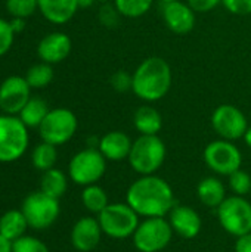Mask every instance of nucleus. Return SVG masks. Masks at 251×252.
I'll return each instance as SVG.
<instances>
[{
    "label": "nucleus",
    "instance_id": "nucleus-38",
    "mask_svg": "<svg viewBox=\"0 0 251 252\" xmlns=\"http://www.w3.org/2000/svg\"><path fill=\"white\" fill-rule=\"evenodd\" d=\"M10 25H12V30L15 31V34L16 32H21L25 28V19H22V18H13L10 21Z\"/></svg>",
    "mask_w": 251,
    "mask_h": 252
},
{
    "label": "nucleus",
    "instance_id": "nucleus-25",
    "mask_svg": "<svg viewBox=\"0 0 251 252\" xmlns=\"http://www.w3.org/2000/svg\"><path fill=\"white\" fill-rule=\"evenodd\" d=\"M81 202L89 213L96 216H99L109 205L108 193L98 185L84 186L81 192Z\"/></svg>",
    "mask_w": 251,
    "mask_h": 252
},
{
    "label": "nucleus",
    "instance_id": "nucleus-26",
    "mask_svg": "<svg viewBox=\"0 0 251 252\" xmlns=\"http://www.w3.org/2000/svg\"><path fill=\"white\" fill-rule=\"evenodd\" d=\"M58 161V151L55 145H50L47 142L38 143L31 154V162L36 170L38 171H47L50 168H55V164Z\"/></svg>",
    "mask_w": 251,
    "mask_h": 252
},
{
    "label": "nucleus",
    "instance_id": "nucleus-3",
    "mask_svg": "<svg viewBox=\"0 0 251 252\" xmlns=\"http://www.w3.org/2000/svg\"><path fill=\"white\" fill-rule=\"evenodd\" d=\"M167 148L164 142L154 136H143L141 134L132 145L129 154V164L130 167L141 176H151L155 174L166 161Z\"/></svg>",
    "mask_w": 251,
    "mask_h": 252
},
{
    "label": "nucleus",
    "instance_id": "nucleus-40",
    "mask_svg": "<svg viewBox=\"0 0 251 252\" xmlns=\"http://www.w3.org/2000/svg\"><path fill=\"white\" fill-rule=\"evenodd\" d=\"M95 1H98V0H78V6L83 9H87V7H92L95 4Z\"/></svg>",
    "mask_w": 251,
    "mask_h": 252
},
{
    "label": "nucleus",
    "instance_id": "nucleus-14",
    "mask_svg": "<svg viewBox=\"0 0 251 252\" xmlns=\"http://www.w3.org/2000/svg\"><path fill=\"white\" fill-rule=\"evenodd\" d=\"M161 15L166 27L178 35H185L191 32L197 22L194 9L182 0L163 3Z\"/></svg>",
    "mask_w": 251,
    "mask_h": 252
},
{
    "label": "nucleus",
    "instance_id": "nucleus-39",
    "mask_svg": "<svg viewBox=\"0 0 251 252\" xmlns=\"http://www.w3.org/2000/svg\"><path fill=\"white\" fill-rule=\"evenodd\" d=\"M0 252H12V242L0 235Z\"/></svg>",
    "mask_w": 251,
    "mask_h": 252
},
{
    "label": "nucleus",
    "instance_id": "nucleus-19",
    "mask_svg": "<svg viewBox=\"0 0 251 252\" xmlns=\"http://www.w3.org/2000/svg\"><path fill=\"white\" fill-rule=\"evenodd\" d=\"M38 10L52 24H67L78 10V0H37Z\"/></svg>",
    "mask_w": 251,
    "mask_h": 252
},
{
    "label": "nucleus",
    "instance_id": "nucleus-24",
    "mask_svg": "<svg viewBox=\"0 0 251 252\" xmlns=\"http://www.w3.org/2000/svg\"><path fill=\"white\" fill-rule=\"evenodd\" d=\"M50 109L47 108V103L40 99V97H31L27 105L22 108V111L18 114V117L21 118V121L30 128H38L40 124L43 123V120L46 118L47 112Z\"/></svg>",
    "mask_w": 251,
    "mask_h": 252
},
{
    "label": "nucleus",
    "instance_id": "nucleus-23",
    "mask_svg": "<svg viewBox=\"0 0 251 252\" xmlns=\"http://www.w3.org/2000/svg\"><path fill=\"white\" fill-rule=\"evenodd\" d=\"M68 189L67 174L58 168H50L43 173L40 179V190L52 198H62Z\"/></svg>",
    "mask_w": 251,
    "mask_h": 252
},
{
    "label": "nucleus",
    "instance_id": "nucleus-6",
    "mask_svg": "<svg viewBox=\"0 0 251 252\" xmlns=\"http://www.w3.org/2000/svg\"><path fill=\"white\" fill-rule=\"evenodd\" d=\"M21 211L24 213L30 229L46 230L53 226L59 217V199L52 198L41 190H36L25 196Z\"/></svg>",
    "mask_w": 251,
    "mask_h": 252
},
{
    "label": "nucleus",
    "instance_id": "nucleus-32",
    "mask_svg": "<svg viewBox=\"0 0 251 252\" xmlns=\"http://www.w3.org/2000/svg\"><path fill=\"white\" fill-rule=\"evenodd\" d=\"M98 18H99V22L107 27V28H115L118 27L120 24V18H121V13L118 12V9L115 7V4L112 3H102L101 9H99V13H98Z\"/></svg>",
    "mask_w": 251,
    "mask_h": 252
},
{
    "label": "nucleus",
    "instance_id": "nucleus-5",
    "mask_svg": "<svg viewBox=\"0 0 251 252\" xmlns=\"http://www.w3.org/2000/svg\"><path fill=\"white\" fill-rule=\"evenodd\" d=\"M98 221L104 235L112 239L132 238L139 226V214L127 202L109 204L99 216Z\"/></svg>",
    "mask_w": 251,
    "mask_h": 252
},
{
    "label": "nucleus",
    "instance_id": "nucleus-7",
    "mask_svg": "<svg viewBox=\"0 0 251 252\" xmlns=\"http://www.w3.org/2000/svg\"><path fill=\"white\" fill-rule=\"evenodd\" d=\"M107 171V159L99 149L86 148L77 152L68 164V176L78 186L96 185Z\"/></svg>",
    "mask_w": 251,
    "mask_h": 252
},
{
    "label": "nucleus",
    "instance_id": "nucleus-22",
    "mask_svg": "<svg viewBox=\"0 0 251 252\" xmlns=\"http://www.w3.org/2000/svg\"><path fill=\"white\" fill-rule=\"evenodd\" d=\"M27 229H30V226L21 210H9L0 216V235L7 241L13 242L22 238Z\"/></svg>",
    "mask_w": 251,
    "mask_h": 252
},
{
    "label": "nucleus",
    "instance_id": "nucleus-27",
    "mask_svg": "<svg viewBox=\"0 0 251 252\" xmlns=\"http://www.w3.org/2000/svg\"><path fill=\"white\" fill-rule=\"evenodd\" d=\"M55 77L53 68L50 63L40 62L28 68L25 74V80L30 84L31 89H44L47 87Z\"/></svg>",
    "mask_w": 251,
    "mask_h": 252
},
{
    "label": "nucleus",
    "instance_id": "nucleus-13",
    "mask_svg": "<svg viewBox=\"0 0 251 252\" xmlns=\"http://www.w3.org/2000/svg\"><path fill=\"white\" fill-rule=\"evenodd\" d=\"M31 87L25 77L12 75L0 84V109L7 115H18L31 99Z\"/></svg>",
    "mask_w": 251,
    "mask_h": 252
},
{
    "label": "nucleus",
    "instance_id": "nucleus-15",
    "mask_svg": "<svg viewBox=\"0 0 251 252\" xmlns=\"http://www.w3.org/2000/svg\"><path fill=\"white\" fill-rule=\"evenodd\" d=\"M167 217L173 233H176L182 239H194L200 235L203 229V220L200 214L188 205L176 204Z\"/></svg>",
    "mask_w": 251,
    "mask_h": 252
},
{
    "label": "nucleus",
    "instance_id": "nucleus-36",
    "mask_svg": "<svg viewBox=\"0 0 251 252\" xmlns=\"http://www.w3.org/2000/svg\"><path fill=\"white\" fill-rule=\"evenodd\" d=\"M186 3L194 9L195 13H206L217 7L222 3V0H186Z\"/></svg>",
    "mask_w": 251,
    "mask_h": 252
},
{
    "label": "nucleus",
    "instance_id": "nucleus-43",
    "mask_svg": "<svg viewBox=\"0 0 251 252\" xmlns=\"http://www.w3.org/2000/svg\"><path fill=\"white\" fill-rule=\"evenodd\" d=\"M98 1H101V3H107L108 0H98Z\"/></svg>",
    "mask_w": 251,
    "mask_h": 252
},
{
    "label": "nucleus",
    "instance_id": "nucleus-33",
    "mask_svg": "<svg viewBox=\"0 0 251 252\" xmlns=\"http://www.w3.org/2000/svg\"><path fill=\"white\" fill-rule=\"evenodd\" d=\"M132 83H133V77L126 69L115 71L111 75V78H109V84L114 89V92H117V93H127V92H130L132 90Z\"/></svg>",
    "mask_w": 251,
    "mask_h": 252
},
{
    "label": "nucleus",
    "instance_id": "nucleus-30",
    "mask_svg": "<svg viewBox=\"0 0 251 252\" xmlns=\"http://www.w3.org/2000/svg\"><path fill=\"white\" fill-rule=\"evenodd\" d=\"M229 179V189L232 190L234 195L238 196H246L251 193V176L244 171V170H237L234 171L231 176H228Z\"/></svg>",
    "mask_w": 251,
    "mask_h": 252
},
{
    "label": "nucleus",
    "instance_id": "nucleus-21",
    "mask_svg": "<svg viewBox=\"0 0 251 252\" xmlns=\"http://www.w3.org/2000/svg\"><path fill=\"white\" fill-rule=\"evenodd\" d=\"M133 126L143 136H154L158 134L163 128V117L151 105L139 106L133 114Z\"/></svg>",
    "mask_w": 251,
    "mask_h": 252
},
{
    "label": "nucleus",
    "instance_id": "nucleus-9",
    "mask_svg": "<svg viewBox=\"0 0 251 252\" xmlns=\"http://www.w3.org/2000/svg\"><path fill=\"white\" fill-rule=\"evenodd\" d=\"M217 219L222 229L231 236H243L251 232V202L246 196H226L217 208Z\"/></svg>",
    "mask_w": 251,
    "mask_h": 252
},
{
    "label": "nucleus",
    "instance_id": "nucleus-20",
    "mask_svg": "<svg viewBox=\"0 0 251 252\" xmlns=\"http://www.w3.org/2000/svg\"><path fill=\"white\" fill-rule=\"evenodd\" d=\"M197 196L203 205L207 208H219V205L226 199V188L223 182L215 176L204 177L197 185Z\"/></svg>",
    "mask_w": 251,
    "mask_h": 252
},
{
    "label": "nucleus",
    "instance_id": "nucleus-10",
    "mask_svg": "<svg viewBox=\"0 0 251 252\" xmlns=\"http://www.w3.org/2000/svg\"><path fill=\"white\" fill-rule=\"evenodd\" d=\"M77 127L78 121L72 111L67 108H55L47 112L38 127V133L43 142L61 146L74 137Z\"/></svg>",
    "mask_w": 251,
    "mask_h": 252
},
{
    "label": "nucleus",
    "instance_id": "nucleus-28",
    "mask_svg": "<svg viewBox=\"0 0 251 252\" xmlns=\"http://www.w3.org/2000/svg\"><path fill=\"white\" fill-rule=\"evenodd\" d=\"M154 0H114L115 7L124 18H141L149 12Z\"/></svg>",
    "mask_w": 251,
    "mask_h": 252
},
{
    "label": "nucleus",
    "instance_id": "nucleus-17",
    "mask_svg": "<svg viewBox=\"0 0 251 252\" xmlns=\"http://www.w3.org/2000/svg\"><path fill=\"white\" fill-rule=\"evenodd\" d=\"M72 49V41L71 38L61 31L49 32L44 35L37 46V55L41 59V62L46 63H59L68 58Z\"/></svg>",
    "mask_w": 251,
    "mask_h": 252
},
{
    "label": "nucleus",
    "instance_id": "nucleus-35",
    "mask_svg": "<svg viewBox=\"0 0 251 252\" xmlns=\"http://www.w3.org/2000/svg\"><path fill=\"white\" fill-rule=\"evenodd\" d=\"M222 4L232 15H251V0H222Z\"/></svg>",
    "mask_w": 251,
    "mask_h": 252
},
{
    "label": "nucleus",
    "instance_id": "nucleus-42",
    "mask_svg": "<svg viewBox=\"0 0 251 252\" xmlns=\"http://www.w3.org/2000/svg\"><path fill=\"white\" fill-rule=\"evenodd\" d=\"M161 3H169V1H175V0H160Z\"/></svg>",
    "mask_w": 251,
    "mask_h": 252
},
{
    "label": "nucleus",
    "instance_id": "nucleus-12",
    "mask_svg": "<svg viewBox=\"0 0 251 252\" xmlns=\"http://www.w3.org/2000/svg\"><path fill=\"white\" fill-rule=\"evenodd\" d=\"M212 127L220 136V139L234 142L244 137L249 128V121L238 106L223 103L213 111Z\"/></svg>",
    "mask_w": 251,
    "mask_h": 252
},
{
    "label": "nucleus",
    "instance_id": "nucleus-2",
    "mask_svg": "<svg viewBox=\"0 0 251 252\" xmlns=\"http://www.w3.org/2000/svg\"><path fill=\"white\" fill-rule=\"evenodd\" d=\"M132 92L146 103L158 102L172 89L173 74L169 62L160 56L143 59L132 74Z\"/></svg>",
    "mask_w": 251,
    "mask_h": 252
},
{
    "label": "nucleus",
    "instance_id": "nucleus-11",
    "mask_svg": "<svg viewBox=\"0 0 251 252\" xmlns=\"http://www.w3.org/2000/svg\"><path fill=\"white\" fill-rule=\"evenodd\" d=\"M203 158L206 165L219 176H231L243 164V154L238 146L225 139L210 142L204 149Z\"/></svg>",
    "mask_w": 251,
    "mask_h": 252
},
{
    "label": "nucleus",
    "instance_id": "nucleus-16",
    "mask_svg": "<svg viewBox=\"0 0 251 252\" xmlns=\"http://www.w3.org/2000/svg\"><path fill=\"white\" fill-rule=\"evenodd\" d=\"M104 232L98 219L86 216L78 219L71 229V244L78 252L93 251L102 238Z\"/></svg>",
    "mask_w": 251,
    "mask_h": 252
},
{
    "label": "nucleus",
    "instance_id": "nucleus-29",
    "mask_svg": "<svg viewBox=\"0 0 251 252\" xmlns=\"http://www.w3.org/2000/svg\"><path fill=\"white\" fill-rule=\"evenodd\" d=\"M6 9L13 18H28L33 16L38 9L37 0H6Z\"/></svg>",
    "mask_w": 251,
    "mask_h": 252
},
{
    "label": "nucleus",
    "instance_id": "nucleus-41",
    "mask_svg": "<svg viewBox=\"0 0 251 252\" xmlns=\"http://www.w3.org/2000/svg\"><path fill=\"white\" fill-rule=\"evenodd\" d=\"M244 142H246V145L249 146L251 149V126H249V128H247V131H246V134H244Z\"/></svg>",
    "mask_w": 251,
    "mask_h": 252
},
{
    "label": "nucleus",
    "instance_id": "nucleus-4",
    "mask_svg": "<svg viewBox=\"0 0 251 252\" xmlns=\"http://www.w3.org/2000/svg\"><path fill=\"white\" fill-rule=\"evenodd\" d=\"M28 127L16 115H0V162H15L28 149Z\"/></svg>",
    "mask_w": 251,
    "mask_h": 252
},
{
    "label": "nucleus",
    "instance_id": "nucleus-34",
    "mask_svg": "<svg viewBox=\"0 0 251 252\" xmlns=\"http://www.w3.org/2000/svg\"><path fill=\"white\" fill-rule=\"evenodd\" d=\"M15 40V31L12 30L10 21L0 18V56L6 55Z\"/></svg>",
    "mask_w": 251,
    "mask_h": 252
},
{
    "label": "nucleus",
    "instance_id": "nucleus-8",
    "mask_svg": "<svg viewBox=\"0 0 251 252\" xmlns=\"http://www.w3.org/2000/svg\"><path fill=\"white\" fill-rule=\"evenodd\" d=\"M173 235L166 217H151L139 223L132 239L139 252H161L170 245Z\"/></svg>",
    "mask_w": 251,
    "mask_h": 252
},
{
    "label": "nucleus",
    "instance_id": "nucleus-1",
    "mask_svg": "<svg viewBox=\"0 0 251 252\" xmlns=\"http://www.w3.org/2000/svg\"><path fill=\"white\" fill-rule=\"evenodd\" d=\"M126 202L139 214V217H166L176 205L172 186L155 174L141 176L135 180L126 193Z\"/></svg>",
    "mask_w": 251,
    "mask_h": 252
},
{
    "label": "nucleus",
    "instance_id": "nucleus-37",
    "mask_svg": "<svg viewBox=\"0 0 251 252\" xmlns=\"http://www.w3.org/2000/svg\"><path fill=\"white\" fill-rule=\"evenodd\" d=\"M235 252H251V232L246 233L243 236H238L235 241V247H234Z\"/></svg>",
    "mask_w": 251,
    "mask_h": 252
},
{
    "label": "nucleus",
    "instance_id": "nucleus-18",
    "mask_svg": "<svg viewBox=\"0 0 251 252\" xmlns=\"http://www.w3.org/2000/svg\"><path fill=\"white\" fill-rule=\"evenodd\" d=\"M132 145H133V142L126 133L114 130V131L105 133L99 139L98 149L101 151V154L105 157L107 161L118 162V161L129 158Z\"/></svg>",
    "mask_w": 251,
    "mask_h": 252
},
{
    "label": "nucleus",
    "instance_id": "nucleus-31",
    "mask_svg": "<svg viewBox=\"0 0 251 252\" xmlns=\"http://www.w3.org/2000/svg\"><path fill=\"white\" fill-rule=\"evenodd\" d=\"M12 252H50L47 245L36 236H27L12 242Z\"/></svg>",
    "mask_w": 251,
    "mask_h": 252
}]
</instances>
